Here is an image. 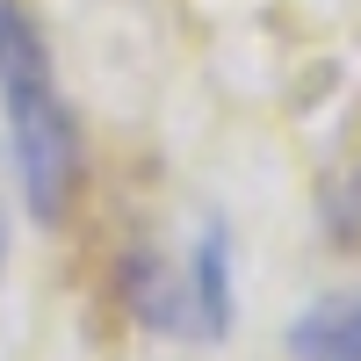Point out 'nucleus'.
<instances>
[{
    "label": "nucleus",
    "mask_w": 361,
    "mask_h": 361,
    "mask_svg": "<svg viewBox=\"0 0 361 361\" xmlns=\"http://www.w3.org/2000/svg\"><path fill=\"white\" fill-rule=\"evenodd\" d=\"M0 109H8L22 195L37 209V224H58L80 188V123H73L66 94H58V73H51L37 22L15 0H0Z\"/></svg>",
    "instance_id": "nucleus-1"
},
{
    "label": "nucleus",
    "mask_w": 361,
    "mask_h": 361,
    "mask_svg": "<svg viewBox=\"0 0 361 361\" xmlns=\"http://www.w3.org/2000/svg\"><path fill=\"white\" fill-rule=\"evenodd\" d=\"M289 361H361V296H333L289 325Z\"/></svg>",
    "instance_id": "nucleus-3"
},
{
    "label": "nucleus",
    "mask_w": 361,
    "mask_h": 361,
    "mask_svg": "<svg viewBox=\"0 0 361 361\" xmlns=\"http://www.w3.org/2000/svg\"><path fill=\"white\" fill-rule=\"evenodd\" d=\"M188 296H195V325H202V340H224L231 333V231L224 224H209L195 238V260H188Z\"/></svg>",
    "instance_id": "nucleus-2"
}]
</instances>
